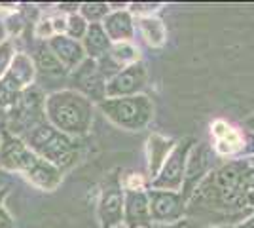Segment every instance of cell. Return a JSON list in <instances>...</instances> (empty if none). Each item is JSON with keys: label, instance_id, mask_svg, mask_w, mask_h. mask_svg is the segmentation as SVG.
<instances>
[{"label": "cell", "instance_id": "cell-20", "mask_svg": "<svg viewBox=\"0 0 254 228\" xmlns=\"http://www.w3.org/2000/svg\"><path fill=\"white\" fill-rule=\"evenodd\" d=\"M108 57L116 63L120 69L138 63V50L131 42H122V44H112L108 50Z\"/></svg>", "mask_w": 254, "mask_h": 228}, {"label": "cell", "instance_id": "cell-7", "mask_svg": "<svg viewBox=\"0 0 254 228\" xmlns=\"http://www.w3.org/2000/svg\"><path fill=\"white\" fill-rule=\"evenodd\" d=\"M150 215L156 223H177L186 213V200L180 192L150 190Z\"/></svg>", "mask_w": 254, "mask_h": 228}, {"label": "cell", "instance_id": "cell-9", "mask_svg": "<svg viewBox=\"0 0 254 228\" xmlns=\"http://www.w3.org/2000/svg\"><path fill=\"white\" fill-rule=\"evenodd\" d=\"M36 160H38V154H34L19 139L6 137V141L0 145V165L4 169L27 173L32 165H34Z\"/></svg>", "mask_w": 254, "mask_h": 228}, {"label": "cell", "instance_id": "cell-12", "mask_svg": "<svg viewBox=\"0 0 254 228\" xmlns=\"http://www.w3.org/2000/svg\"><path fill=\"white\" fill-rule=\"evenodd\" d=\"M101 25H103L106 36H108V40L112 44L131 42V38L135 34L133 17H131V11L127 10L110 11L105 19H103Z\"/></svg>", "mask_w": 254, "mask_h": 228}, {"label": "cell", "instance_id": "cell-2", "mask_svg": "<svg viewBox=\"0 0 254 228\" xmlns=\"http://www.w3.org/2000/svg\"><path fill=\"white\" fill-rule=\"evenodd\" d=\"M29 149L57 169H66L78 160V145L72 137L55 130L52 124H40L29 133Z\"/></svg>", "mask_w": 254, "mask_h": 228}, {"label": "cell", "instance_id": "cell-3", "mask_svg": "<svg viewBox=\"0 0 254 228\" xmlns=\"http://www.w3.org/2000/svg\"><path fill=\"white\" fill-rule=\"evenodd\" d=\"M99 109L112 124L129 131L144 130L154 118V103L142 93L131 97L105 99L99 103Z\"/></svg>", "mask_w": 254, "mask_h": 228}, {"label": "cell", "instance_id": "cell-30", "mask_svg": "<svg viewBox=\"0 0 254 228\" xmlns=\"http://www.w3.org/2000/svg\"><path fill=\"white\" fill-rule=\"evenodd\" d=\"M116 228H126V227H124V225H122V227H116Z\"/></svg>", "mask_w": 254, "mask_h": 228}, {"label": "cell", "instance_id": "cell-14", "mask_svg": "<svg viewBox=\"0 0 254 228\" xmlns=\"http://www.w3.org/2000/svg\"><path fill=\"white\" fill-rule=\"evenodd\" d=\"M25 177L31 181L34 186L42 188V190H55L63 181V171L57 169L53 163L46 162L38 156V160L34 162L31 169L25 173Z\"/></svg>", "mask_w": 254, "mask_h": 228}, {"label": "cell", "instance_id": "cell-29", "mask_svg": "<svg viewBox=\"0 0 254 228\" xmlns=\"http://www.w3.org/2000/svg\"><path fill=\"white\" fill-rule=\"evenodd\" d=\"M211 228H230V227H211Z\"/></svg>", "mask_w": 254, "mask_h": 228}, {"label": "cell", "instance_id": "cell-27", "mask_svg": "<svg viewBox=\"0 0 254 228\" xmlns=\"http://www.w3.org/2000/svg\"><path fill=\"white\" fill-rule=\"evenodd\" d=\"M0 228H11V219L2 207H0Z\"/></svg>", "mask_w": 254, "mask_h": 228}, {"label": "cell", "instance_id": "cell-15", "mask_svg": "<svg viewBox=\"0 0 254 228\" xmlns=\"http://www.w3.org/2000/svg\"><path fill=\"white\" fill-rule=\"evenodd\" d=\"M177 143L173 139H167L163 135H150L148 143H146V154H148V173L152 179H156V175L159 173L161 165L165 163L167 156L171 154V151L175 149Z\"/></svg>", "mask_w": 254, "mask_h": 228}, {"label": "cell", "instance_id": "cell-11", "mask_svg": "<svg viewBox=\"0 0 254 228\" xmlns=\"http://www.w3.org/2000/svg\"><path fill=\"white\" fill-rule=\"evenodd\" d=\"M48 46L55 54V57L61 61V65L64 67L66 73H74L76 69L87 59L82 42L74 40V38H68L66 34H55L53 38H50Z\"/></svg>", "mask_w": 254, "mask_h": 228}, {"label": "cell", "instance_id": "cell-25", "mask_svg": "<svg viewBox=\"0 0 254 228\" xmlns=\"http://www.w3.org/2000/svg\"><path fill=\"white\" fill-rule=\"evenodd\" d=\"M36 36H38V38H53V36H55V33H53L52 21L38 23V29H36Z\"/></svg>", "mask_w": 254, "mask_h": 228}, {"label": "cell", "instance_id": "cell-22", "mask_svg": "<svg viewBox=\"0 0 254 228\" xmlns=\"http://www.w3.org/2000/svg\"><path fill=\"white\" fill-rule=\"evenodd\" d=\"M87 27L89 23L85 21L80 13H72L66 17V36L68 38H74V40H84L85 33H87Z\"/></svg>", "mask_w": 254, "mask_h": 228}, {"label": "cell", "instance_id": "cell-16", "mask_svg": "<svg viewBox=\"0 0 254 228\" xmlns=\"http://www.w3.org/2000/svg\"><path fill=\"white\" fill-rule=\"evenodd\" d=\"M34 73H36V67H34V61L31 57L25 54H17L11 61L10 73H8V78L4 82L13 87L15 91H19L21 87L31 86L32 80H34Z\"/></svg>", "mask_w": 254, "mask_h": 228}, {"label": "cell", "instance_id": "cell-10", "mask_svg": "<svg viewBox=\"0 0 254 228\" xmlns=\"http://www.w3.org/2000/svg\"><path fill=\"white\" fill-rule=\"evenodd\" d=\"M124 225L126 228H150L148 192L144 190H126V204H124Z\"/></svg>", "mask_w": 254, "mask_h": 228}, {"label": "cell", "instance_id": "cell-23", "mask_svg": "<svg viewBox=\"0 0 254 228\" xmlns=\"http://www.w3.org/2000/svg\"><path fill=\"white\" fill-rule=\"evenodd\" d=\"M11 61H13V50H11L10 42L0 44V78L10 71Z\"/></svg>", "mask_w": 254, "mask_h": 228}, {"label": "cell", "instance_id": "cell-17", "mask_svg": "<svg viewBox=\"0 0 254 228\" xmlns=\"http://www.w3.org/2000/svg\"><path fill=\"white\" fill-rule=\"evenodd\" d=\"M82 46H84V50H85V57L97 61V59H101L103 55L108 54L112 42L108 40V36H106L105 29H103L101 23H89Z\"/></svg>", "mask_w": 254, "mask_h": 228}, {"label": "cell", "instance_id": "cell-26", "mask_svg": "<svg viewBox=\"0 0 254 228\" xmlns=\"http://www.w3.org/2000/svg\"><path fill=\"white\" fill-rule=\"evenodd\" d=\"M52 25H53V33L55 34H66V17H55L52 19Z\"/></svg>", "mask_w": 254, "mask_h": 228}, {"label": "cell", "instance_id": "cell-21", "mask_svg": "<svg viewBox=\"0 0 254 228\" xmlns=\"http://www.w3.org/2000/svg\"><path fill=\"white\" fill-rule=\"evenodd\" d=\"M108 13H110V6L105 4V2H85V4H80V15L84 17L85 21L103 23V19Z\"/></svg>", "mask_w": 254, "mask_h": 228}, {"label": "cell", "instance_id": "cell-5", "mask_svg": "<svg viewBox=\"0 0 254 228\" xmlns=\"http://www.w3.org/2000/svg\"><path fill=\"white\" fill-rule=\"evenodd\" d=\"M124 204H126V188L118 181V177H110L101 188L99 206H97V219L101 228L122 227Z\"/></svg>", "mask_w": 254, "mask_h": 228}, {"label": "cell", "instance_id": "cell-4", "mask_svg": "<svg viewBox=\"0 0 254 228\" xmlns=\"http://www.w3.org/2000/svg\"><path fill=\"white\" fill-rule=\"evenodd\" d=\"M193 147V139H184L175 145V149L167 156L165 163L161 165L156 179H152V190H169V192H179L184 185L186 177V165H188V156Z\"/></svg>", "mask_w": 254, "mask_h": 228}, {"label": "cell", "instance_id": "cell-1", "mask_svg": "<svg viewBox=\"0 0 254 228\" xmlns=\"http://www.w3.org/2000/svg\"><path fill=\"white\" fill-rule=\"evenodd\" d=\"M44 110L53 128L68 137L85 135L93 124V101L76 89L52 93L44 103Z\"/></svg>", "mask_w": 254, "mask_h": 228}, {"label": "cell", "instance_id": "cell-6", "mask_svg": "<svg viewBox=\"0 0 254 228\" xmlns=\"http://www.w3.org/2000/svg\"><path fill=\"white\" fill-rule=\"evenodd\" d=\"M146 80H148V73L140 61L126 67L106 82V99L138 95L146 86Z\"/></svg>", "mask_w": 254, "mask_h": 228}, {"label": "cell", "instance_id": "cell-8", "mask_svg": "<svg viewBox=\"0 0 254 228\" xmlns=\"http://www.w3.org/2000/svg\"><path fill=\"white\" fill-rule=\"evenodd\" d=\"M72 76H74V84L78 87L76 91H80L89 101L103 103L106 99V80L101 75L97 61L85 59L84 63L72 73Z\"/></svg>", "mask_w": 254, "mask_h": 228}, {"label": "cell", "instance_id": "cell-19", "mask_svg": "<svg viewBox=\"0 0 254 228\" xmlns=\"http://www.w3.org/2000/svg\"><path fill=\"white\" fill-rule=\"evenodd\" d=\"M34 67H38L44 75H52V76H63L66 71L61 65V61L55 57L50 46L44 44L36 50V57H34Z\"/></svg>", "mask_w": 254, "mask_h": 228}, {"label": "cell", "instance_id": "cell-13", "mask_svg": "<svg viewBox=\"0 0 254 228\" xmlns=\"http://www.w3.org/2000/svg\"><path fill=\"white\" fill-rule=\"evenodd\" d=\"M209 160H211V154H209V149L205 145H193L190 151V156H188V165H186V177H184V185L186 186V192H184V200H188L190 194L193 192V185L195 181L199 183L203 175L207 173L209 169Z\"/></svg>", "mask_w": 254, "mask_h": 228}, {"label": "cell", "instance_id": "cell-24", "mask_svg": "<svg viewBox=\"0 0 254 228\" xmlns=\"http://www.w3.org/2000/svg\"><path fill=\"white\" fill-rule=\"evenodd\" d=\"M161 8V4H133L131 6V11L138 13L140 17H150L156 10Z\"/></svg>", "mask_w": 254, "mask_h": 228}, {"label": "cell", "instance_id": "cell-18", "mask_svg": "<svg viewBox=\"0 0 254 228\" xmlns=\"http://www.w3.org/2000/svg\"><path fill=\"white\" fill-rule=\"evenodd\" d=\"M138 29L144 36V40L150 48H163L167 42V29L159 17H140L138 19Z\"/></svg>", "mask_w": 254, "mask_h": 228}, {"label": "cell", "instance_id": "cell-28", "mask_svg": "<svg viewBox=\"0 0 254 228\" xmlns=\"http://www.w3.org/2000/svg\"><path fill=\"white\" fill-rule=\"evenodd\" d=\"M235 228H254V215L253 217H249V219H245L243 223H239Z\"/></svg>", "mask_w": 254, "mask_h": 228}]
</instances>
